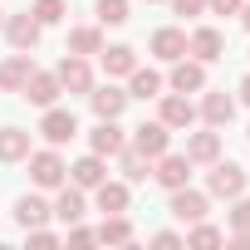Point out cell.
I'll return each mask as SVG.
<instances>
[{"label":"cell","instance_id":"cell-1","mask_svg":"<svg viewBox=\"0 0 250 250\" xmlns=\"http://www.w3.org/2000/svg\"><path fill=\"white\" fill-rule=\"evenodd\" d=\"M245 182H250V172H245L240 162H230V157H226V162L216 157V162H211V172H206V191H211V196H221V201H235V196L245 191Z\"/></svg>","mask_w":250,"mask_h":250},{"label":"cell","instance_id":"cell-2","mask_svg":"<svg viewBox=\"0 0 250 250\" xmlns=\"http://www.w3.org/2000/svg\"><path fill=\"white\" fill-rule=\"evenodd\" d=\"M30 182H35L40 191H54V187H64V182H69V162H64L54 147L30 152Z\"/></svg>","mask_w":250,"mask_h":250},{"label":"cell","instance_id":"cell-3","mask_svg":"<svg viewBox=\"0 0 250 250\" xmlns=\"http://www.w3.org/2000/svg\"><path fill=\"white\" fill-rule=\"evenodd\" d=\"M40 138L49 143V147H64L69 138H79V118L69 113V108H44V118H40Z\"/></svg>","mask_w":250,"mask_h":250},{"label":"cell","instance_id":"cell-4","mask_svg":"<svg viewBox=\"0 0 250 250\" xmlns=\"http://www.w3.org/2000/svg\"><path fill=\"white\" fill-rule=\"evenodd\" d=\"M152 177H157L167 191H177V187L191 182V157H187V152H162V157H152Z\"/></svg>","mask_w":250,"mask_h":250},{"label":"cell","instance_id":"cell-5","mask_svg":"<svg viewBox=\"0 0 250 250\" xmlns=\"http://www.w3.org/2000/svg\"><path fill=\"white\" fill-rule=\"evenodd\" d=\"M133 147L143 152V157H162L167 147H172V128L162 118H152V123H138L133 128Z\"/></svg>","mask_w":250,"mask_h":250},{"label":"cell","instance_id":"cell-6","mask_svg":"<svg viewBox=\"0 0 250 250\" xmlns=\"http://www.w3.org/2000/svg\"><path fill=\"white\" fill-rule=\"evenodd\" d=\"M54 74H59V88H64V93H88V88H93V69H88L83 54H64Z\"/></svg>","mask_w":250,"mask_h":250},{"label":"cell","instance_id":"cell-7","mask_svg":"<svg viewBox=\"0 0 250 250\" xmlns=\"http://www.w3.org/2000/svg\"><path fill=\"white\" fill-rule=\"evenodd\" d=\"M40 35H44V25H40L30 10L5 20V40H10V49H30V54H35V49H40Z\"/></svg>","mask_w":250,"mask_h":250},{"label":"cell","instance_id":"cell-8","mask_svg":"<svg viewBox=\"0 0 250 250\" xmlns=\"http://www.w3.org/2000/svg\"><path fill=\"white\" fill-rule=\"evenodd\" d=\"M59 93H64V88H59V74H49V69H35V74L25 79V88H20V98L35 103V108H49Z\"/></svg>","mask_w":250,"mask_h":250},{"label":"cell","instance_id":"cell-9","mask_svg":"<svg viewBox=\"0 0 250 250\" xmlns=\"http://www.w3.org/2000/svg\"><path fill=\"white\" fill-rule=\"evenodd\" d=\"M167 83H172L177 93H201V88H206V64L182 54V59H172V79H167Z\"/></svg>","mask_w":250,"mask_h":250},{"label":"cell","instance_id":"cell-10","mask_svg":"<svg viewBox=\"0 0 250 250\" xmlns=\"http://www.w3.org/2000/svg\"><path fill=\"white\" fill-rule=\"evenodd\" d=\"M206 211H211V206H206V191H191V182L172 191V216H177L182 226H191V221H206Z\"/></svg>","mask_w":250,"mask_h":250},{"label":"cell","instance_id":"cell-11","mask_svg":"<svg viewBox=\"0 0 250 250\" xmlns=\"http://www.w3.org/2000/svg\"><path fill=\"white\" fill-rule=\"evenodd\" d=\"M88 147H93L98 157H118L123 147H128V138H123V128H118V118H98V128L88 133Z\"/></svg>","mask_w":250,"mask_h":250},{"label":"cell","instance_id":"cell-12","mask_svg":"<svg viewBox=\"0 0 250 250\" xmlns=\"http://www.w3.org/2000/svg\"><path fill=\"white\" fill-rule=\"evenodd\" d=\"M30 74H35V59H30V49H15L5 64H0V93H20Z\"/></svg>","mask_w":250,"mask_h":250},{"label":"cell","instance_id":"cell-13","mask_svg":"<svg viewBox=\"0 0 250 250\" xmlns=\"http://www.w3.org/2000/svg\"><path fill=\"white\" fill-rule=\"evenodd\" d=\"M157 118L167 123V128H191V123H196V103L187 98V93H162V108H157Z\"/></svg>","mask_w":250,"mask_h":250},{"label":"cell","instance_id":"cell-14","mask_svg":"<svg viewBox=\"0 0 250 250\" xmlns=\"http://www.w3.org/2000/svg\"><path fill=\"white\" fill-rule=\"evenodd\" d=\"M187 54H191V59H201V64H216V59H226V40H221V30L201 25V30L187 40Z\"/></svg>","mask_w":250,"mask_h":250},{"label":"cell","instance_id":"cell-15","mask_svg":"<svg viewBox=\"0 0 250 250\" xmlns=\"http://www.w3.org/2000/svg\"><path fill=\"white\" fill-rule=\"evenodd\" d=\"M187 157H191V167H211V162L221 157V133H216V128L191 133V138H187Z\"/></svg>","mask_w":250,"mask_h":250},{"label":"cell","instance_id":"cell-16","mask_svg":"<svg viewBox=\"0 0 250 250\" xmlns=\"http://www.w3.org/2000/svg\"><path fill=\"white\" fill-rule=\"evenodd\" d=\"M93 196H98V211H103V216H123L128 201H133V196H128V182H108V177L93 187Z\"/></svg>","mask_w":250,"mask_h":250},{"label":"cell","instance_id":"cell-17","mask_svg":"<svg viewBox=\"0 0 250 250\" xmlns=\"http://www.w3.org/2000/svg\"><path fill=\"white\" fill-rule=\"evenodd\" d=\"M103 177H108V167H103V157H98V152H88V157H79V162L69 167V182H74L79 191H93Z\"/></svg>","mask_w":250,"mask_h":250},{"label":"cell","instance_id":"cell-18","mask_svg":"<svg viewBox=\"0 0 250 250\" xmlns=\"http://www.w3.org/2000/svg\"><path fill=\"white\" fill-rule=\"evenodd\" d=\"M98 54H103V74H108V79H128V74L138 69L133 44H108V49H98Z\"/></svg>","mask_w":250,"mask_h":250},{"label":"cell","instance_id":"cell-19","mask_svg":"<svg viewBox=\"0 0 250 250\" xmlns=\"http://www.w3.org/2000/svg\"><path fill=\"white\" fill-rule=\"evenodd\" d=\"M196 113L206 118V128H226V123L235 118V98H230V93H206Z\"/></svg>","mask_w":250,"mask_h":250},{"label":"cell","instance_id":"cell-20","mask_svg":"<svg viewBox=\"0 0 250 250\" xmlns=\"http://www.w3.org/2000/svg\"><path fill=\"white\" fill-rule=\"evenodd\" d=\"M88 103H93L98 118H123V108H128V93L113 88V83H103V88H88Z\"/></svg>","mask_w":250,"mask_h":250},{"label":"cell","instance_id":"cell-21","mask_svg":"<svg viewBox=\"0 0 250 250\" xmlns=\"http://www.w3.org/2000/svg\"><path fill=\"white\" fill-rule=\"evenodd\" d=\"M49 211H54L64 226H74V221H83V211H88V206H83V191H79L74 182H64V187H59V201H54Z\"/></svg>","mask_w":250,"mask_h":250},{"label":"cell","instance_id":"cell-22","mask_svg":"<svg viewBox=\"0 0 250 250\" xmlns=\"http://www.w3.org/2000/svg\"><path fill=\"white\" fill-rule=\"evenodd\" d=\"M49 216H54V211H49L44 196H30V191H25V196L15 201V221H20V230H35V226H44Z\"/></svg>","mask_w":250,"mask_h":250},{"label":"cell","instance_id":"cell-23","mask_svg":"<svg viewBox=\"0 0 250 250\" xmlns=\"http://www.w3.org/2000/svg\"><path fill=\"white\" fill-rule=\"evenodd\" d=\"M93 240H103V245H128V240H133V221H128V211H123V216H103V226L93 230Z\"/></svg>","mask_w":250,"mask_h":250},{"label":"cell","instance_id":"cell-24","mask_svg":"<svg viewBox=\"0 0 250 250\" xmlns=\"http://www.w3.org/2000/svg\"><path fill=\"white\" fill-rule=\"evenodd\" d=\"M30 157V133L25 128H0V162H25Z\"/></svg>","mask_w":250,"mask_h":250},{"label":"cell","instance_id":"cell-25","mask_svg":"<svg viewBox=\"0 0 250 250\" xmlns=\"http://www.w3.org/2000/svg\"><path fill=\"white\" fill-rule=\"evenodd\" d=\"M152 54H157V59H167V64H172V59H182V54H187V35H182V30H172V25H167V30H157V35H152Z\"/></svg>","mask_w":250,"mask_h":250},{"label":"cell","instance_id":"cell-26","mask_svg":"<svg viewBox=\"0 0 250 250\" xmlns=\"http://www.w3.org/2000/svg\"><path fill=\"white\" fill-rule=\"evenodd\" d=\"M128 98H162V74L157 69H133L128 74Z\"/></svg>","mask_w":250,"mask_h":250},{"label":"cell","instance_id":"cell-27","mask_svg":"<svg viewBox=\"0 0 250 250\" xmlns=\"http://www.w3.org/2000/svg\"><path fill=\"white\" fill-rule=\"evenodd\" d=\"M118 162H123V182H147L152 177V157H143L138 147H123Z\"/></svg>","mask_w":250,"mask_h":250},{"label":"cell","instance_id":"cell-28","mask_svg":"<svg viewBox=\"0 0 250 250\" xmlns=\"http://www.w3.org/2000/svg\"><path fill=\"white\" fill-rule=\"evenodd\" d=\"M103 49V35H98V25H79V30H69V54H98Z\"/></svg>","mask_w":250,"mask_h":250},{"label":"cell","instance_id":"cell-29","mask_svg":"<svg viewBox=\"0 0 250 250\" xmlns=\"http://www.w3.org/2000/svg\"><path fill=\"white\" fill-rule=\"evenodd\" d=\"M93 15H98V25H128V0H98Z\"/></svg>","mask_w":250,"mask_h":250},{"label":"cell","instance_id":"cell-30","mask_svg":"<svg viewBox=\"0 0 250 250\" xmlns=\"http://www.w3.org/2000/svg\"><path fill=\"white\" fill-rule=\"evenodd\" d=\"M187 240H191V245H226V230H221V226H206V221H191Z\"/></svg>","mask_w":250,"mask_h":250},{"label":"cell","instance_id":"cell-31","mask_svg":"<svg viewBox=\"0 0 250 250\" xmlns=\"http://www.w3.org/2000/svg\"><path fill=\"white\" fill-rule=\"evenodd\" d=\"M30 15H35L40 25H59L69 10H64V0H35V5H30Z\"/></svg>","mask_w":250,"mask_h":250},{"label":"cell","instance_id":"cell-32","mask_svg":"<svg viewBox=\"0 0 250 250\" xmlns=\"http://www.w3.org/2000/svg\"><path fill=\"white\" fill-rule=\"evenodd\" d=\"M230 230H250V196L240 191L235 206H230Z\"/></svg>","mask_w":250,"mask_h":250},{"label":"cell","instance_id":"cell-33","mask_svg":"<svg viewBox=\"0 0 250 250\" xmlns=\"http://www.w3.org/2000/svg\"><path fill=\"white\" fill-rule=\"evenodd\" d=\"M172 10L187 15V20H196V15H206V0H172Z\"/></svg>","mask_w":250,"mask_h":250},{"label":"cell","instance_id":"cell-34","mask_svg":"<svg viewBox=\"0 0 250 250\" xmlns=\"http://www.w3.org/2000/svg\"><path fill=\"white\" fill-rule=\"evenodd\" d=\"M240 5H245V0H206L211 15H240Z\"/></svg>","mask_w":250,"mask_h":250},{"label":"cell","instance_id":"cell-35","mask_svg":"<svg viewBox=\"0 0 250 250\" xmlns=\"http://www.w3.org/2000/svg\"><path fill=\"white\" fill-rule=\"evenodd\" d=\"M25 235H30V245H44V250H49V245H59V235H54V230H44V226H35V230H25Z\"/></svg>","mask_w":250,"mask_h":250},{"label":"cell","instance_id":"cell-36","mask_svg":"<svg viewBox=\"0 0 250 250\" xmlns=\"http://www.w3.org/2000/svg\"><path fill=\"white\" fill-rule=\"evenodd\" d=\"M69 240H74V245H93V230H88V226H79V221H74V226H69Z\"/></svg>","mask_w":250,"mask_h":250},{"label":"cell","instance_id":"cell-37","mask_svg":"<svg viewBox=\"0 0 250 250\" xmlns=\"http://www.w3.org/2000/svg\"><path fill=\"white\" fill-rule=\"evenodd\" d=\"M152 245H162V250H172V245H182V235H177V230H157V235H152Z\"/></svg>","mask_w":250,"mask_h":250},{"label":"cell","instance_id":"cell-38","mask_svg":"<svg viewBox=\"0 0 250 250\" xmlns=\"http://www.w3.org/2000/svg\"><path fill=\"white\" fill-rule=\"evenodd\" d=\"M240 25L250 30V0H245V5H240Z\"/></svg>","mask_w":250,"mask_h":250},{"label":"cell","instance_id":"cell-39","mask_svg":"<svg viewBox=\"0 0 250 250\" xmlns=\"http://www.w3.org/2000/svg\"><path fill=\"white\" fill-rule=\"evenodd\" d=\"M240 98H245V103H250V74H245V79H240Z\"/></svg>","mask_w":250,"mask_h":250},{"label":"cell","instance_id":"cell-40","mask_svg":"<svg viewBox=\"0 0 250 250\" xmlns=\"http://www.w3.org/2000/svg\"><path fill=\"white\" fill-rule=\"evenodd\" d=\"M0 30H5V10H0Z\"/></svg>","mask_w":250,"mask_h":250},{"label":"cell","instance_id":"cell-41","mask_svg":"<svg viewBox=\"0 0 250 250\" xmlns=\"http://www.w3.org/2000/svg\"><path fill=\"white\" fill-rule=\"evenodd\" d=\"M147 5H157V0H147Z\"/></svg>","mask_w":250,"mask_h":250}]
</instances>
